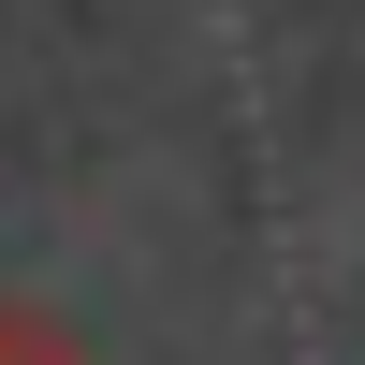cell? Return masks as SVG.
<instances>
[{
    "instance_id": "6da1fadb",
    "label": "cell",
    "mask_w": 365,
    "mask_h": 365,
    "mask_svg": "<svg viewBox=\"0 0 365 365\" xmlns=\"http://www.w3.org/2000/svg\"><path fill=\"white\" fill-rule=\"evenodd\" d=\"M0 365H88V351H73V336H58V322H44V307H0Z\"/></svg>"
}]
</instances>
